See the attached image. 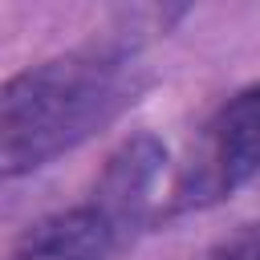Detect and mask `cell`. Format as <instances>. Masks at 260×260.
Here are the masks:
<instances>
[{
	"label": "cell",
	"instance_id": "cell-5",
	"mask_svg": "<svg viewBox=\"0 0 260 260\" xmlns=\"http://www.w3.org/2000/svg\"><path fill=\"white\" fill-rule=\"evenodd\" d=\"M199 260H260V219L256 223H244L240 232H232L228 240H219Z\"/></svg>",
	"mask_w": 260,
	"mask_h": 260
},
{
	"label": "cell",
	"instance_id": "cell-1",
	"mask_svg": "<svg viewBox=\"0 0 260 260\" xmlns=\"http://www.w3.org/2000/svg\"><path fill=\"white\" fill-rule=\"evenodd\" d=\"M146 77L126 45H85L0 85V183L49 167L110 126Z\"/></svg>",
	"mask_w": 260,
	"mask_h": 260
},
{
	"label": "cell",
	"instance_id": "cell-4",
	"mask_svg": "<svg viewBox=\"0 0 260 260\" xmlns=\"http://www.w3.org/2000/svg\"><path fill=\"white\" fill-rule=\"evenodd\" d=\"M162 162H167V146L154 134H134L130 142H122L110 154L89 199L130 236L146 219V203H150V191L158 183Z\"/></svg>",
	"mask_w": 260,
	"mask_h": 260
},
{
	"label": "cell",
	"instance_id": "cell-3",
	"mask_svg": "<svg viewBox=\"0 0 260 260\" xmlns=\"http://www.w3.org/2000/svg\"><path fill=\"white\" fill-rule=\"evenodd\" d=\"M126 232L93 203H77L37 219L4 260H110Z\"/></svg>",
	"mask_w": 260,
	"mask_h": 260
},
{
	"label": "cell",
	"instance_id": "cell-2",
	"mask_svg": "<svg viewBox=\"0 0 260 260\" xmlns=\"http://www.w3.org/2000/svg\"><path fill=\"white\" fill-rule=\"evenodd\" d=\"M256 175H260V81L219 102L215 114L199 126L175 175L171 207L175 211L211 207Z\"/></svg>",
	"mask_w": 260,
	"mask_h": 260
}]
</instances>
